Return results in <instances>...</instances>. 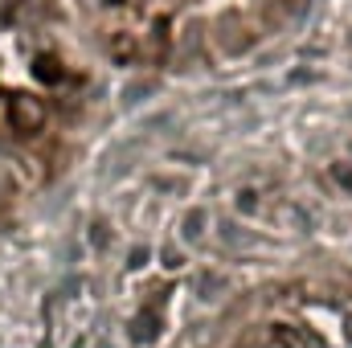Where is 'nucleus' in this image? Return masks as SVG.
<instances>
[{
	"label": "nucleus",
	"mask_w": 352,
	"mask_h": 348,
	"mask_svg": "<svg viewBox=\"0 0 352 348\" xmlns=\"http://www.w3.org/2000/svg\"><path fill=\"white\" fill-rule=\"evenodd\" d=\"M8 127L16 135H33L45 127V107L33 98V94H12L8 98Z\"/></svg>",
	"instance_id": "f257e3e1"
},
{
	"label": "nucleus",
	"mask_w": 352,
	"mask_h": 348,
	"mask_svg": "<svg viewBox=\"0 0 352 348\" xmlns=\"http://www.w3.org/2000/svg\"><path fill=\"white\" fill-rule=\"evenodd\" d=\"M201 221H205V213H188V221H184V238H188V242L201 238Z\"/></svg>",
	"instance_id": "f03ea898"
},
{
	"label": "nucleus",
	"mask_w": 352,
	"mask_h": 348,
	"mask_svg": "<svg viewBox=\"0 0 352 348\" xmlns=\"http://www.w3.org/2000/svg\"><path fill=\"white\" fill-rule=\"evenodd\" d=\"M295 345H299V340H295L291 332H278V336H274V340H270L266 348H295Z\"/></svg>",
	"instance_id": "7ed1b4c3"
}]
</instances>
